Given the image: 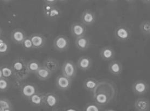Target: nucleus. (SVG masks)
<instances>
[{"instance_id": "obj_1", "label": "nucleus", "mask_w": 150, "mask_h": 111, "mask_svg": "<svg viewBox=\"0 0 150 111\" xmlns=\"http://www.w3.org/2000/svg\"><path fill=\"white\" fill-rule=\"evenodd\" d=\"M42 9L44 15L48 20H56L61 16V9L55 4H44Z\"/></svg>"}, {"instance_id": "obj_2", "label": "nucleus", "mask_w": 150, "mask_h": 111, "mask_svg": "<svg viewBox=\"0 0 150 111\" xmlns=\"http://www.w3.org/2000/svg\"><path fill=\"white\" fill-rule=\"evenodd\" d=\"M62 74L71 79H73L77 74V67L71 60H66L63 62L61 67Z\"/></svg>"}, {"instance_id": "obj_3", "label": "nucleus", "mask_w": 150, "mask_h": 111, "mask_svg": "<svg viewBox=\"0 0 150 111\" xmlns=\"http://www.w3.org/2000/svg\"><path fill=\"white\" fill-rule=\"evenodd\" d=\"M132 32L130 28L126 26L119 25L115 28L114 36L121 42H126L130 39Z\"/></svg>"}, {"instance_id": "obj_4", "label": "nucleus", "mask_w": 150, "mask_h": 111, "mask_svg": "<svg viewBox=\"0 0 150 111\" xmlns=\"http://www.w3.org/2000/svg\"><path fill=\"white\" fill-rule=\"evenodd\" d=\"M69 46L70 40L64 35L57 36L53 41V46L57 51H66L69 48Z\"/></svg>"}, {"instance_id": "obj_5", "label": "nucleus", "mask_w": 150, "mask_h": 111, "mask_svg": "<svg viewBox=\"0 0 150 111\" xmlns=\"http://www.w3.org/2000/svg\"><path fill=\"white\" fill-rule=\"evenodd\" d=\"M59 103V99L57 95L53 92L44 93V105L51 109L55 110Z\"/></svg>"}, {"instance_id": "obj_6", "label": "nucleus", "mask_w": 150, "mask_h": 111, "mask_svg": "<svg viewBox=\"0 0 150 111\" xmlns=\"http://www.w3.org/2000/svg\"><path fill=\"white\" fill-rule=\"evenodd\" d=\"M132 89L135 95H143L147 93L149 86L144 80L138 79L132 84Z\"/></svg>"}, {"instance_id": "obj_7", "label": "nucleus", "mask_w": 150, "mask_h": 111, "mask_svg": "<svg viewBox=\"0 0 150 111\" xmlns=\"http://www.w3.org/2000/svg\"><path fill=\"white\" fill-rule=\"evenodd\" d=\"M71 35L75 39L85 36L86 33V26L81 22H74L71 24Z\"/></svg>"}, {"instance_id": "obj_8", "label": "nucleus", "mask_w": 150, "mask_h": 111, "mask_svg": "<svg viewBox=\"0 0 150 111\" xmlns=\"http://www.w3.org/2000/svg\"><path fill=\"white\" fill-rule=\"evenodd\" d=\"M55 83L56 87L62 91H66L71 87L72 79L62 74L57 77Z\"/></svg>"}, {"instance_id": "obj_9", "label": "nucleus", "mask_w": 150, "mask_h": 111, "mask_svg": "<svg viewBox=\"0 0 150 111\" xmlns=\"http://www.w3.org/2000/svg\"><path fill=\"white\" fill-rule=\"evenodd\" d=\"M81 22L85 26H92L95 24L96 15L94 12L90 9H86L81 13L80 16Z\"/></svg>"}, {"instance_id": "obj_10", "label": "nucleus", "mask_w": 150, "mask_h": 111, "mask_svg": "<svg viewBox=\"0 0 150 111\" xmlns=\"http://www.w3.org/2000/svg\"><path fill=\"white\" fill-rule=\"evenodd\" d=\"M20 91L21 95L23 98L28 100L31 96L37 91V88L36 85L33 83H24L20 89Z\"/></svg>"}, {"instance_id": "obj_11", "label": "nucleus", "mask_w": 150, "mask_h": 111, "mask_svg": "<svg viewBox=\"0 0 150 111\" xmlns=\"http://www.w3.org/2000/svg\"><path fill=\"white\" fill-rule=\"evenodd\" d=\"M106 91H99L98 93L93 92V99L94 101L96 103H98L101 106L107 105L108 103H110L112 99L108 94H106Z\"/></svg>"}, {"instance_id": "obj_12", "label": "nucleus", "mask_w": 150, "mask_h": 111, "mask_svg": "<svg viewBox=\"0 0 150 111\" xmlns=\"http://www.w3.org/2000/svg\"><path fill=\"white\" fill-rule=\"evenodd\" d=\"M93 60L90 57L83 56L80 57L77 62V67L83 72H87L92 68Z\"/></svg>"}, {"instance_id": "obj_13", "label": "nucleus", "mask_w": 150, "mask_h": 111, "mask_svg": "<svg viewBox=\"0 0 150 111\" xmlns=\"http://www.w3.org/2000/svg\"><path fill=\"white\" fill-rule=\"evenodd\" d=\"M75 47L81 51H86L91 46V40L87 36H83L75 39Z\"/></svg>"}, {"instance_id": "obj_14", "label": "nucleus", "mask_w": 150, "mask_h": 111, "mask_svg": "<svg viewBox=\"0 0 150 111\" xmlns=\"http://www.w3.org/2000/svg\"><path fill=\"white\" fill-rule=\"evenodd\" d=\"M99 55L103 60L111 61L114 59L116 52L114 48L110 46H107L100 49Z\"/></svg>"}, {"instance_id": "obj_15", "label": "nucleus", "mask_w": 150, "mask_h": 111, "mask_svg": "<svg viewBox=\"0 0 150 111\" xmlns=\"http://www.w3.org/2000/svg\"><path fill=\"white\" fill-rule=\"evenodd\" d=\"M29 37L31 40L34 48L40 49L45 46L46 38L43 35L40 33H33Z\"/></svg>"}, {"instance_id": "obj_16", "label": "nucleus", "mask_w": 150, "mask_h": 111, "mask_svg": "<svg viewBox=\"0 0 150 111\" xmlns=\"http://www.w3.org/2000/svg\"><path fill=\"white\" fill-rule=\"evenodd\" d=\"M108 70L112 75L119 76L122 73V64L119 60H111L110 63L109 64Z\"/></svg>"}, {"instance_id": "obj_17", "label": "nucleus", "mask_w": 150, "mask_h": 111, "mask_svg": "<svg viewBox=\"0 0 150 111\" xmlns=\"http://www.w3.org/2000/svg\"><path fill=\"white\" fill-rule=\"evenodd\" d=\"M135 110L138 111H149L150 110V101L146 98H140L135 100L134 103Z\"/></svg>"}, {"instance_id": "obj_18", "label": "nucleus", "mask_w": 150, "mask_h": 111, "mask_svg": "<svg viewBox=\"0 0 150 111\" xmlns=\"http://www.w3.org/2000/svg\"><path fill=\"white\" fill-rule=\"evenodd\" d=\"M27 37L25 31L20 28L14 30L11 34L12 41L16 44H21L25 39Z\"/></svg>"}, {"instance_id": "obj_19", "label": "nucleus", "mask_w": 150, "mask_h": 111, "mask_svg": "<svg viewBox=\"0 0 150 111\" xmlns=\"http://www.w3.org/2000/svg\"><path fill=\"white\" fill-rule=\"evenodd\" d=\"M11 67L14 75L23 71L27 67V61L24 58H18L12 62Z\"/></svg>"}, {"instance_id": "obj_20", "label": "nucleus", "mask_w": 150, "mask_h": 111, "mask_svg": "<svg viewBox=\"0 0 150 111\" xmlns=\"http://www.w3.org/2000/svg\"><path fill=\"white\" fill-rule=\"evenodd\" d=\"M43 65L47 68L52 74L57 72L59 67V61L52 57H49L46 60H44Z\"/></svg>"}, {"instance_id": "obj_21", "label": "nucleus", "mask_w": 150, "mask_h": 111, "mask_svg": "<svg viewBox=\"0 0 150 111\" xmlns=\"http://www.w3.org/2000/svg\"><path fill=\"white\" fill-rule=\"evenodd\" d=\"M99 81L95 78H87L83 83V87L87 91L93 93L98 87Z\"/></svg>"}, {"instance_id": "obj_22", "label": "nucleus", "mask_w": 150, "mask_h": 111, "mask_svg": "<svg viewBox=\"0 0 150 111\" xmlns=\"http://www.w3.org/2000/svg\"><path fill=\"white\" fill-rule=\"evenodd\" d=\"M44 93L37 91L28 99V101L32 105L35 107H40L44 105Z\"/></svg>"}, {"instance_id": "obj_23", "label": "nucleus", "mask_w": 150, "mask_h": 111, "mask_svg": "<svg viewBox=\"0 0 150 111\" xmlns=\"http://www.w3.org/2000/svg\"><path fill=\"white\" fill-rule=\"evenodd\" d=\"M52 74V72L43 65H42V67L35 73L37 77L41 81H47L49 79Z\"/></svg>"}, {"instance_id": "obj_24", "label": "nucleus", "mask_w": 150, "mask_h": 111, "mask_svg": "<svg viewBox=\"0 0 150 111\" xmlns=\"http://www.w3.org/2000/svg\"><path fill=\"white\" fill-rule=\"evenodd\" d=\"M41 67L40 62L37 60H32L27 62V69L30 74H35Z\"/></svg>"}, {"instance_id": "obj_25", "label": "nucleus", "mask_w": 150, "mask_h": 111, "mask_svg": "<svg viewBox=\"0 0 150 111\" xmlns=\"http://www.w3.org/2000/svg\"><path fill=\"white\" fill-rule=\"evenodd\" d=\"M0 107L1 111H11L14 110L13 106L11 101L8 99L0 98Z\"/></svg>"}, {"instance_id": "obj_26", "label": "nucleus", "mask_w": 150, "mask_h": 111, "mask_svg": "<svg viewBox=\"0 0 150 111\" xmlns=\"http://www.w3.org/2000/svg\"><path fill=\"white\" fill-rule=\"evenodd\" d=\"M139 29L143 35H150V20H144L142 21L139 25Z\"/></svg>"}, {"instance_id": "obj_27", "label": "nucleus", "mask_w": 150, "mask_h": 111, "mask_svg": "<svg viewBox=\"0 0 150 111\" xmlns=\"http://www.w3.org/2000/svg\"><path fill=\"white\" fill-rule=\"evenodd\" d=\"M104 111L103 106L99 105L96 102L90 103L86 104L83 108V111Z\"/></svg>"}, {"instance_id": "obj_28", "label": "nucleus", "mask_w": 150, "mask_h": 111, "mask_svg": "<svg viewBox=\"0 0 150 111\" xmlns=\"http://www.w3.org/2000/svg\"><path fill=\"white\" fill-rule=\"evenodd\" d=\"M3 76L4 78L9 79L12 77H14V72L12 67L9 65H2L1 66Z\"/></svg>"}, {"instance_id": "obj_29", "label": "nucleus", "mask_w": 150, "mask_h": 111, "mask_svg": "<svg viewBox=\"0 0 150 111\" xmlns=\"http://www.w3.org/2000/svg\"><path fill=\"white\" fill-rule=\"evenodd\" d=\"M10 87L9 79L2 77L0 79V92H4L8 91Z\"/></svg>"}, {"instance_id": "obj_30", "label": "nucleus", "mask_w": 150, "mask_h": 111, "mask_svg": "<svg viewBox=\"0 0 150 111\" xmlns=\"http://www.w3.org/2000/svg\"><path fill=\"white\" fill-rule=\"evenodd\" d=\"M30 74V73L29 72L27 67H26L23 71L14 74V78L20 79L21 81H24L25 79H26L28 78Z\"/></svg>"}, {"instance_id": "obj_31", "label": "nucleus", "mask_w": 150, "mask_h": 111, "mask_svg": "<svg viewBox=\"0 0 150 111\" xmlns=\"http://www.w3.org/2000/svg\"><path fill=\"white\" fill-rule=\"evenodd\" d=\"M21 45H22V46L23 47L24 49L25 50H27V51H28V50H30L31 49L34 48L31 40L30 39L29 37H27L25 39V40L23 41V42L22 43Z\"/></svg>"}, {"instance_id": "obj_32", "label": "nucleus", "mask_w": 150, "mask_h": 111, "mask_svg": "<svg viewBox=\"0 0 150 111\" xmlns=\"http://www.w3.org/2000/svg\"><path fill=\"white\" fill-rule=\"evenodd\" d=\"M9 50V44L4 41L0 44V55H5L8 53Z\"/></svg>"}, {"instance_id": "obj_33", "label": "nucleus", "mask_w": 150, "mask_h": 111, "mask_svg": "<svg viewBox=\"0 0 150 111\" xmlns=\"http://www.w3.org/2000/svg\"><path fill=\"white\" fill-rule=\"evenodd\" d=\"M23 81H21L20 79L14 78V80L13 83V86L15 89H18L20 90L21 87L24 84V83L23 82Z\"/></svg>"}, {"instance_id": "obj_34", "label": "nucleus", "mask_w": 150, "mask_h": 111, "mask_svg": "<svg viewBox=\"0 0 150 111\" xmlns=\"http://www.w3.org/2000/svg\"><path fill=\"white\" fill-rule=\"evenodd\" d=\"M64 111H78V109L75 106H68L64 109Z\"/></svg>"}, {"instance_id": "obj_35", "label": "nucleus", "mask_w": 150, "mask_h": 111, "mask_svg": "<svg viewBox=\"0 0 150 111\" xmlns=\"http://www.w3.org/2000/svg\"><path fill=\"white\" fill-rule=\"evenodd\" d=\"M44 2V4H55L58 0H43Z\"/></svg>"}, {"instance_id": "obj_36", "label": "nucleus", "mask_w": 150, "mask_h": 111, "mask_svg": "<svg viewBox=\"0 0 150 111\" xmlns=\"http://www.w3.org/2000/svg\"><path fill=\"white\" fill-rule=\"evenodd\" d=\"M141 1L145 4L150 5V0H141Z\"/></svg>"}, {"instance_id": "obj_37", "label": "nucleus", "mask_w": 150, "mask_h": 111, "mask_svg": "<svg viewBox=\"0 0 150 111\" xmlns=\"http://www.w3.org/2000/svg\"><path fill=\"white\" fill-rule=\"evenodd\" d=\"M4 77L3 76V74H2V69H1V66H0V79Z\"/></svg>"}, {"instance_id": "obj_38", "label": "nucleus", "mask_w": 150, "mask_h": 111, "mask_svg": "<svg viewBox=\"0 0 150 111\" xmlns=\"http://www.w3.org/2000/svg\"><path fill=\"white\" fill-rule=\"evenodd\" d=\"M125 1L128 3H133V2H135L136 0H125Z\"/></svg>"}, {"instance_id": "obj_39", "label": "nucleus", "mask_w": 150, "mask_h": 111, "mask_svg": "<svg viewBox=\"0 0 150 111\" xmlns=\"http://www.w3.org/2000/svg\"><path fill=\"white\" fill-rule=\"evenodd\" d=\"M2 1L6 3H8V2H10L11 1H12V0H2Z\"/></svg>"}, {"instance_id": "obj_40", "label": "nucleus", "mask_w": 150, "mask_h": 111, "mask_svg": "<svg viewBox=\"0 0 150 111\" xmlns=\"http://www.w3.org/2000/svg\"><path fill=\"white\" fill-rule=\"evenodd\" d=\"M1 37H0V44L2 43V42H4V40L3 39H2Z\"/></svg>"}, {"instance_id": "obj_41", "label": "nucleus", "mask_w": 150, "mask_h": 111, "mask_svg": "<svg viewBox=\"0 0 150 111\" xmlns=\"http://www.w3.org/2000/svg\"><path fill=\"white\" fill-rule=\"evenodd\" d=\"M2 29H1V28L0 27V37H1V35H2Z\"/></svg>"}, {"instance_id": "obj_42", "label": "nucleus", "mask_w": 150, "mask_h": 111, "mask_svg": "<svg viewBox=\"0 0 150 111\" xmlns=\"http://www.w3.org/2000/svg\"><path fill=\"white\" fill-rule=\"evenodd\" d=\"M107 1H110V2H115V1H117V0H107Z\"/></svg>"}, {"instance_id": "obj_43", "label": "nucleus", "mask_w": 150, "mask_h": 111, "mask_svg": "<svg viewBox=\"0 0 150 111\" xmlns=\"http://www.w3.org/2000/svg\"><path fill=\"white\" fill-rule=\"evenodd\" d=\"M58 1H61V2H65V1H67L68 0H58Z\"/></svg>"}, {"instance_id": "obj_44", "label": "nucleus", "mask_w": 150, "mask_h": 111, "mask_svg": "<svg viewBox=\"0 0 150 111\" xmlns=\"http://www.w3.org/2000/svg\"><path fill=\"white\" fill-rule=\"evenodd\" d=\"M83 1H89V0H82Z\"/></svg>"}, {"instance_id": "obj_45", "label": "nucleus", "mask_w": 150, "mask_h": 111, "mask_svg": "<svg viewBox=\"0 0 150 111\" xmlns=\"http://www.w3.org/2000/svg\"><path fill=\"white\" fill-rule=\"evenodd\" d=\"M0 111H1V107H0Z\"/></svg>"}, {"instance_id": "obj_46", "label": "nucleus", "mask_w": 150, "mask_h": 111, "mask_svg": "<svg viewBox=\"0 0 150 111\" xmlns=\"http://www.w3.org/2000/svg\"></svg>"}]
</instances>
